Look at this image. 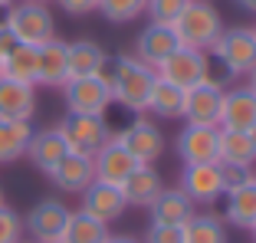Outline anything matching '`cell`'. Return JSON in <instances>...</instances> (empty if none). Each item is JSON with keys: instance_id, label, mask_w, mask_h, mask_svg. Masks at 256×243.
Wrapping results in <instances>:
<instances>
[{"instance_id": "cell-35", "label": "cell", "mask_w": 256, "mask_h": 243, "mask_svg": "<svg viewBox=\"0 0 256 243\" xmlns=\"http://www.w3.org/2000/svg\"><path fill=\"white\" fill-rule=\"evenodd\" d=\"M142 243H184V234L181 227H171V224H151Z\"/></svg>"}, {"instance_id": "cell-23", "label": "cell", "mask_w": 256, "mask_h": 243, "mask_svg": "<svg viewBox=\"0 0 256 243\" xmlns=\"http://www.w3.org/2000/svg\"><path fill=\"white\" fill-rule=\"evenodd\" d=\"M217 164H256V144L250 132H234V128H220L217 138Z\"/></svg>"}, {"instance_id": "cell-5", "label": "cell", "mask_w": 256, "mask_h": 243, "mask_svg": "<svg viewBox=\"0 0 256 243\" xmlns=\"http://www.w3.org/2000/svg\"><path fill=\"white\" fill-rule=\"evenodd\" d=\"M154 72H158V79H164V82H171V86L188 92V89H194V86H200L204 79H210V56H207V50L178 46L164 62L154 66Z\"/></svg>"}, {"instance_id": "cell-24", "label": "cell", "mask_w": 256, "mask_h": 243, "mask_svg": "<svg viewBox=\"0 0 256 243\" xmlns=\"http://www.w3.org/2000/svg\"><path fill=\"white\" fill-rule=\"evenodd\" d=\"M33 138L30 118H0V164H14L26 158V144Z\"/></svg>"}, {"instance_id": "cell-10", "label": "cell", "mask_w": 256, "mask_h": 243, "mask_svg": "<svg viewBox=\"0 0 256 243\" xmlns=\"http://www.w3.org/2000/svg\"><path fill=\"white\" fill-rule=\"evenodd\" d=\"M217 138H220V128L214 125H184L178 132V158L184 164H217Z\"/></svg>"}, {"instance_id": "cell-30", "label": "cell", "mask_w": 256, "mask_h": 243, "mask_svg": "<svg viewBox=\"0 0 256 243\" xmlns=\"http://www.w3.org/2000/svg\"><path fill=\"white\" fill-rule=\"evenodd\" d=\"M36 66H40L36 46L20 43L14 53L4 60V76H7V79H16V82H26V86H36Z\"/></svg>"}, {"instance_id": "cell-1", "label": "cell", "mask_w": 256, "mask_h": 243, "mask_svg": "<svg viewBox=\"0 0 256 243\" xmlns=\"http://www.w3.org/2000/svg\"><path fill=\"white\" fill-rule=\"evenodd\" d=\"M98 76L106 79L108 89H112V102H118L122 108H128V112H135V115L148 112L151 86H154V79H158L154 66L142 62L138 56L118 53V56H108Z\"/></svg>"}, {"instance_id": "cell-19", "label": "cell", "mask_w": 256, "mask_h": 243, "mask_svg": "<svg viewBox=\"0 0 256 243\" xmlns=\"http://www.w3.org/2000/svg\"><path fill=\"white\" fill-rule=\"evenodd\" d=\"M151 224H171V227H184L197 214V204L184 194L181 188H164L148 207Z\"/></svg>"}, {"instance_id": "cell-16", "label": "cell", "mask_w": 256, "mask_h": 243, "mask_svg": "<svg viewBox=\"0 0 256 243\" xmlns=\"http://www.w3.org/2000/svg\"><path fill=\"white\" fill-rule=\"evenodd\" d=\"M40 66H36V86L46 89H62L69 79V43L62 40H50V43L36 46Z\"/></svg>"}, {"instance_id": "cell-47", "label": "cell", "mask_w": 256, "mask_h": 243, "mask_svg": "<svg viewBox=\"0 0 256 243\" xmlns=\"http://www.w3.org/2000/svg\"><path fill=\"white\" fill-rule=\"evenodd\" d=\"M253 236H256V227H253Z\"/></svg>"}, {"instance_id": "cell-21", "label": "cell", "mask_w": 256, "mask_h": 243, "mask_svg": "<svg viewBox=\"0 0 256 243\" xmlns=\"http://www.w3.org/2000/svg\"><path fill=\"white\" fill-rule=\"evenodd\" d=\"M36 112V86L0 76V118H33Z\"/></svg>"}, {"instance_id": "cell-11", "label": "cell", "mask_w": 256, "mask_h": 243, "mask_svg": "<svg viewBox=\"0 0 256 243\" xmlns=\"http://www.w3.org/2000/svg\"><path fill=\"white\" fill-rule=\"evenodd\" d=\"M224 86L214 79H204L200 86L188 89L184 96V118L190 125H214L220 128V108H224Z\"/></svg>"}, {"instance_id": "cell-18", "label": "cell", "mask_w": 256, "mask_h": 243, "mask_svg": "<svg viewBox=\"0 0 256 243\" xmlns=\"http://www.w3.org/2000/svg\"><path fill=\"white\" fill-rule=\"evenodd\" d=\"M256 125V92L250 86L224 92V108H220V128L250 132Z\"/></svg>"}, {"instance_id": "cell-46", "label": "cell", "mask_w": 256, "mask_h": 243, "mask_svg": "<svg viewBox=\"0 0 256 243\" xmlns=\"http://www.w3.org/2000/svg\"><path fill=\"white\" fill-rule=\"evenodd\" d=\"M20 243H26V240H20ZM30 243H33V240H30Z\"/></svg>"}, {"instance_id": "cell-40", "label": "cell", "mask_w": 256, "mask_h": 243, "mask_svg": "<svg viewBox=\"0 0 256 243\" xmlns=\"http://www.w3.org/2000/svg\"><path fill=\"white\" fill-rule=\"evenodd\" d=\"M246 76H250V89H253V92H256V66H253V69H250Z\"/></svg>"}, {"instance_id": "cell-38", "label": "cell", "mask_w": 256, "mask_h": 243, "mask_svg": "<svg viewBox=\"0 0 256 243\" xmlns=\"http://www.w3.org/2000/svg\"><path fill=\"white\" fill-rule=\"evenodd\" d=\"M106 243H142V240H135V236H125V234H118V236L108 234V240H106Z\"/></svg>"}, {"instance_id": "cell-33", "label": "cell", "mask_w": 256, "mask_h": 243, "mask_svg": "<svg viewBox=\"0 0 256 243\" xmlns=\"http://www.w3.org/2000/svg\"><path fill=\"white\" fill-rule=\"evenodd\" d=\"M23 217L14 210V207L0 204V243H20L23 240Z\"/></svg>"}, {"instance_id": "cell-3", "label": "cell", "mask_w": 256, "mask_h": 243, "mask_svg": "<svg viewBox=\"0 0 256 243\" xmlns=\"http://www.w3.org/2000/svg\"><path fill=\"white\" fill-rule=\"evenodd\" d=\"M7 26L14 30V36L26 46H43L56 36V20L53 10L46 4H30V0H14L7 7Z\"/></svg>"}, {"instance_id": "cell-48", "label": "cell", "mask_w": 256, "mask_h": 243, "mask_svg": "<svg viewBox=\"0 0 256 243\" xmlns=\"http://www.w3.org/2000/svg\"><path fill=\"white\" fill-rule=\"evenodd\" d=\"M253 33H256V26H253Z\"/></svg>"}, {"instance_id": "cell-43", "label": "cell", "mask_w": 256, "mask_h": 243, "mask_svg": "<svg viewBox=\"0 0 256 243\" xmlns=\"http://www.w3.org/2000/svg\"><path fill=\"white\" fill-rule=\"evenodd\" d=\"M30 4H50V0H30Z\"/></svg>"}, {"instance_id": "cell-42", "label": "cell", "mask_w": 256, "mask_h": 243, "mask_svg": "<svg viewBox=\"0 0 256 243\" xmlns=\"http://www.w3.org/2000/svg\"><path fill=\"white\" fill-rule=\"evenodd\" d=\"M250 135H253V144H256V125H253V128H250Z\"/></svg>"}, {"instance_id": "cell-12", "label": "cell", "mask_w": 256, "mask_h": 243, "mask_svg": "<svg viewBox=\"0 0 256 243\" xmlns=\"http://www.w3.org/2000/svg\"><path fill=\"white\" fill-rule=\"evenodd\" d=\"M142 164V161L135 158V154L128 152L125 144L118 142V138H108L102 148H98L96 154H92V168H96V181H106V184H115V188H122L125 184V178L135 171V168Z\"/></svg>"}, {"instance_id": "cell-4", "label": "cell", "mask_w": 256, "mask_h": 243, "mask_svg": "<svg viewBox=\"0 0 256 243\" xmlns=\"http://www.w3.org/2000/svg\"><path fill=\"white\" fill-rule=\"evenodd\" d=\"M230 76H246L256 66V33L253 26H224L214 46L207 50Z\"/></svg>"}, {"instance_id": "cell-9", "label": "cell", "mask_w": 256, "mask_h": 243, "mask_svg": "<svg viewBox=\"0 0 256 243\" xmlns=\"http://www.w3.org/2000/svg\"><path fill=\"white\" fill-rule=\"evenodd\" d=\"M115 138H118L142 164H154V161L164 154V132L158 128V122L144 118V115H138L132 125H125Z\"/></svg>"}, {"instance_id": "cell-44", "label": "cell", "mask_w": 256, "mask_h": 243, "mask_svg": "<svg viewBox=\"0 0 256 243\" xmlns=\"http://www.w3.org/2000/svg\"><path fill=\"white\" fill-rule=\"evenodd\" d=\"M0 76H4V60H0Z\"/></svg>"}, {"instance_id": "cell-34", "label": "cell", "mask_w": 256, "mask_h": 243, "mask_svg": "<svg viewBox=\"0 0 256 243\" xmlns=\"http://www.w3.org/2000/svg\"><path fill=\"white\" fill-rule=\"evenodd\" d=\"M220 178H224V194H226V190H234V188H240V184L253 181L256 171L253 168H243V164H220Z\"/></svg>"}, {"instance_id": "cell-37", "label": "cell", "mask_w": 256, "mask_h": 243, "mask_svg": "<svg viewBox=\"0 0 256 243\" xmlns=\"http://www.w3.org/2000/svg\"><path fill=\"white\" fill-rule=\"evenodd\" d=\"M16 46H20V40L14 36V30L7 26V20H0V60H7Z\"/></svg>"}, {"instance_id": "cell-14", "label": "cell", "mask_w": 256, "mask_h": 243, "mask_svg": "<svg viewBox=\"0 0 256 243\" xmlns=\"http://www.w3.org/2000/svg\"><path fill=\"white\" fill-rule=\"evenodd\" d=\"M181 190L194 200V204H214V200H220L224 198L220 164H184Z\"/></svg>"}, {"instance_id": "cell-41", "label": "cell", "mask_w": 256, "mask_h": 243, "mask_svg": "<svg viewBox=\"0 0 256 243\" xmlns=\"http://www.w3.org/2000/svg\"><path fill=\"white\" fill-rule=\"evenodd\" d=\"M10 4H14V0H0V10H7Z\"/></svg>"}, {"instance_id": "cell-25", "label": "cell", "mask_w": 256, "mask_h": 243, "mask_svg": "<svg viewBox=\"0 0 256 243\" xmlns=\"http://www.w3.org/2000/svg\"><path fill=\"white\" fill-rule=\"evenodd\" d=\"M226 224H234L240 230H253L256 227V178L240 188L226 190Z\"/></svg>"}, {"instance_id": "cell-36", "label": "cell", "mask_w": 256, "mask_h": 243, "mask_svg": "<svg viewBox=\"0 0 256 243\" xmlns=\"http://www.w3.org/2000/svg\"><path fill=\"white\" fill-rule=\"evenodd\" d=\"M56 4L69 16H86V14H96L98 10V0H56Z\"/></svg>"}, {"instance_id": "cell-8", "label": "cell", "mask_w": 256, "mask_h": 243, "mask_svg": "<svg viewBox=\"0 0 256 243\" xmlns=\"http://www.w3.org/2000/svg\"><path fill=\"white\" fill-rule=\"evenodd\" d=\"M69 214L72 210H69L62 200L46 198V200H40V204L30 207V214L23 217V230L33 236V243H60Z\"/></svg>"}, {"instance_id": "cell-27", "label": "cell", "mask_w": 256, "mask_h": 243, "mask_svg": "<svg viewBox=\"0 0 256 243\" xmlns=\"http://www.w3.org/2000/svg\"><path fill=\"white\" fill-rule=\"evenodd\" d=\"M108 240V224L89 217L86 210H72L66 220L60 243H106Z\"/></svg>"}, {"instance_id": "cell-39", "label": "cell", "mask_w": 256, "mask_h": 243, "mask_svg": "<svg viewBox=\"0 0 256 243\" xmlns=\"http://www.w3.org/2000/svg\"><path fill=\"white\" fill-rule=\"evenodd\" d=\"M243 10H250V14H256V0H236Z\"/></svg>"}, {"instance_id": "cell-28", "label": "cell", "mask_w": 256, "mask_h": 243, "mask_svg": "<svg viewBox=\"0 0 256 243\" xmlns=\"http://www.w3.org/2000/svg\"><path fill=\"white\" fill-rule=\"evenodd\" d=\"M184 96H188L184 89L164 82V79H154L148 96V112L158 118H184Z\"/></svg>"}, {"instance_id": "cell-26", "label": "cell", "mask_w": 256, "mask_h": 243, "mask_svg": "<svg viewBox=\"0 0 256 243\" xmlns=\"http://www.w3.org/2000/svg\"><path fill=\"white\" fill-rule=\"evenodd\" d=\"M108 53L96 40H76L69 43V79L76 76H98L102 66H106Z\"/></svg>"}, {"instance_id": "cell-15", "label": "cell", "mask_w": 256, "mask_h": 243, "mask_svg": "<svg viewBox=\"0 0 256 243\" xmlns=\"http://www.w3.org/2000/svg\"><path fill=\"white\" fill-rule=\"evenodd\" d=\"M178 46H181V40H178L174 26H168V23H148L135 40V56L142 62H148V66H158Z\"/></svg>"}, {"instance_id": "cell-31", "label": "cell", "mask_w": 256, "mask_h": 243, "mask_svg": "<svg viewBox=\"0 0 256 243\" xmlns=\"http://www.w3.org/2000/svg\"><path fill=\"white\" fill-rule=\"evenodd\" d=\"M144 4L148 0H98V14L108 23H132L144 14Z\"/></svg>"}, {"instance_id": "cell-17", "label": "cell", "mask_w": 256, "mask_h": 243, "mask_svg": "<svg viewBox=\"0 0 256 243\" xmlns=\"http://www.w3.org/2000/svg\"><path fill=\"white\" fill-rule=\"evenodd\" d=\"M46 178H50V181H53L62 194H82V190L96 181V168H92V158H89V154L69 152Z\"/></svg>"}, {"instance_id": "cell-6", "label": "cell", "mask_w": 256, "mask_h": 243, "mask_svg": "<svg viewBox=\"0 0 256 243\" xmlns=\"http://www.w3.org/2000/svg\"><path fill=\"white\" fill-rule=\"evenodd\" d=\"M56 132H60L62 142L69 144V152L89 154V158L112 138L106 115H72V112H66V118L56 125Z\"/></svg>"}, {"instance_id": "cell-7", "label": "cell", "mask_w": 256, "mask_h": 243, "mask_svg": "<svg viewBox=\"0 0 256 243\" xmlns=\"http://www.w3.org/2000/svg\"><path fill=\"white\" fill-rule=\"evenodd\" d=\"M62 102L72 115H106L112 106V89L102 76H76L62 86Z\"/></svg>"}, {"instance_id": "cell-22", "label": "cell", "mask_w": 256, "mask_h": 243, "mask_svg": "<svg viewBox=\"0 0 256 243\" xmlns=\"http://www.w3.org/2000/svg\"><path fill=\"white\" fill-rule=\"evenodd\" d=\"M164 190V181L154 171V164H138L132 174L122 184V194H125L128 207H151V200Z\"/></svg>"}, {"instance_id": "cell-32", "label": "cell", "mask_w": 256, "mask_h": 243, "mask_svg": "<svg viewBox=\"0 0 256 243\" xmlns=\"http://www.w3.org/2000/svg\"><path fill=\"white\" fill-rule=\"evenodd\" d=\"M184 7H188V0H148V4H144V14L151 16V23H168V26H174V20L184 14Z\"/></svg>"}, {"instance_id": "cell-45", "label": "cell", "mask_w": 256, "mask_h": 243, "mask_svg": "<svg viewBox=\"0 0 256 243\" xmlns=\"http://www.w3.org/2000/svg\"><path fill=\"white\" fill-rule=\"evenodd\" d=\"M0 204H4V190H0Z\"/></svg>"}, {"instance_id": "cell-20", "label": "cell", "mask_w": 256, "mask_h": 243, "mask_svg": "<svg viewBox=\"0 0 256 243\" xmlns=\"http://www.w3.org/2000/svg\"><path fill=\"white\" fill-rule=\"evenodd\" d=\"M66 154H69V144L62 142V135L56 128L33 132L30 144H26V158H30V164L36 168V171H43V174H50Z\"/></svg>"}, {"instance_id": "cell-13", "label": "cell", "mask_w": 256, "mask_h": 243, "mask_svg": "<svg viewBox=\"0 0 256 243\" xmlns=\"http://www.w3.org/2000/svg\"><path fill=\"white\" fill-rule=\"evenodd\" d=\"M79 198H82V207H79V210H86L89 217H96V220H102V224L118 220L122 214H125V207H128L122 188L106 184V181H92Z\"/></svg>"}, {"instance_id": "cell-29", "label": "cell", "mask_w": 256, "mask_h": 243, "mask_svg": "<svg viewBox=\"0 0 256 243\" xmlns=\"http://www.w3.org/2000/svg\"><path fill=\"white\" fill-rule=\"evenodd\" d=\"M181 234H184V243H226L224 220L217 214H194L181 227Z\"/></svg>"}, {"instance_id": "cell-2", "label": "cell", "mask_w": 256, "mask_h": 243, "mask_svg": "<svg viewBox=\"0 0 256 243\" xmlns=\"http://www.w3.org/2000/svg\"><path fill=\"white\" fill-rule=\"evenodd\" d=\"M174 33H178L181 46L210 50L214 40L224 33V16L210 0H188L184 14L174 20Z\"/></svg>"}]
</instances>
